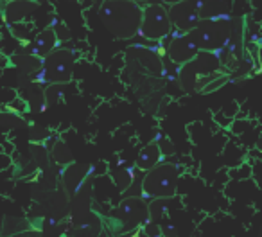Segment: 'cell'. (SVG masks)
Returning <instances> with one entry per match:
<instances>
[{"instance_id":"1","label":"cell","mask_w":262,"mask_h":237,"mask_svg":"<svg viewBox=\"0 0 262 237\" xmlns=\"http://www.w3.org/2000/svg\"><path fill=\"white\" fill-rule=\"evenodd\" d=\"M104 27L119 40H127L139 33L142 8L135 0H104L99 9Z\"/></svg>"},{"instance_id":"2","label":"cell","mask_w":262,"mask_h":237,"mask_svg":"<svg viewBox=\"0 0 262 237\" xmlns=\"http://www.w3.org/2000/svg\"><path fill=\"white\" fill-rule=\"evenodd\" d=\"M146 178L142 182L144 200L157 198V200H167L174 196L176 182L180 176V167L174 164H157L146 171Z\"/></svg>"},{"instance_id":"3","label":"cell","mask_w":262,"mask_h":237,"mask_svg":"<svg viewBox=\"0 0 262 237\" xmlns=\"http://www.w3.org/2000/svg\"><path fill=\"white\" fill-rule=\"evenodd\" d=\"M187 36L196 44L200 51L217 52L219 47L228 41L230 24L226 20H219V16L208 18L207 22H198L190 31H187Z\"/></svg>"},{"instance_id":"4","label":"cell","mask_w":262,"mask_h":237,"mask_svg":"<svg viewBox=\"0 0 262 237\" xmlns=\"http://www.w3.org/2000/svg\"><path fill=\"white\" fill-rule=\"evenodd\" d=\"M171 20L165 6L153 4L142 8V18H140L139 34L146 40L151 41H162L167 34H171Z\"/></svg>"},{"instance_id":"5","label":"cell","mask_w":262,"mask_h":237,"mask_svg":"<svg viewBox=\"0 0 262 237\" xmlns=\"http://www.w3.org/2000/svg\"><path fill=\"white\" fill-rule=\"evenodd\" d=\"M72 65L74 52L69 49H54L41 59V69L51 83H67L72 76Z\"/></svg>"},{"instance_id":"6","label":"cell","mask_w":262,"mask_h":237,"mask_svg":"<svg viewBox=\"0 0 262 237\" xmlns=\"http://www.w3.org/2000/svg\"><path fill=\"white\" fill-rule=\"evenodd\" d=\"M167 13L171 26H174L176 29L183 31V33L190 31L201 20L200 11L190 0H180L176 4H171V9Z\"/></svg>"},{"instance_id":"7","label":"cell","mask_w":262,"mask_h":237,"mask_svg":"<svg viewBox=\"0 0 262 237\" xmlns=\"http://www.w3.org/2000/svg\"><path fill=\"white\" fill-rule=\"evenodd\" d=\"M115 216L120 218V221H122L124 225L139 226V225H144V221H147L149 210H147V205L144 203L142 200H139V198H129V200L120 203V207L115 210Z\"/></svg>"},{"instance_id":"8","label":"cell","mask_w":262,"mask_h":237,"mask_svg":"<svg viewBox=\"0 0 262 237\" xmlns=\"http://www.w3.org/2000/svg\"><path fill=\"white\" fill-rule=\"evenodd\" d=\"M167 52H169V58L174 63H178V65H187L190 59L196 58L200 49L196 47V44H194L185 33V34H182V36H172L171 44H169V47H167Z\"/></svg>"},{"instance_id":"9","label":"cell","mask_w":262,"mask_h":237,"mask_svg":"<svg viewBox=\"0 0 262 237\" xmlns=\"http://www.w3.org/2000/svg\"><path fill=\"white\" fill-rule=\"evenodd\" d=\"M36 0H11L4 8V22H24L36 9Z\"/></svg>"},{"instance_id":"10","label":"cell","mask_w":262,"mask_h":237,"mask_svg":"<svg viewBox=\"0 0 262 237\" xmlns=\"http://www.w3.org/2000/svg\"><path fill=\"white\" fill-rule=\"evenodd\" d=\"M59 45V38H58V33L51 27L43 29L41 33L36 34V40H34V45H33V52L31 54L38 56V58L43 59L47 54H51L56 47Z\"/></svg>"},{"instance_id":"11","label":"cell","mask_w":262,"mask_h":237,"mask_svg":"<svg viewBox=\"0 0 262 237\" xmlns=\"http://www.w3.org/2000/svg\"><path fill=\"white\" fill-rule=\"evenodd\" d=\"M162 157H164V155H162L158 144L151 142V144H147L142 151H140L139 160H137V167H139L140 171H149L151 167H155L157 164H160Z\"/></svg>"},{"instance_id":"12","label":"cell","mask_w":262,"mask_h":237,"mask_svg":"<svg viewBox=\"0 0 262 237\" xmlns=\"http://www.w3.org/2000/svg\"><path fill=\"white\" fill-rule=\"evenodd\" d=\"M15 65L20 67V69L27 70V72H36L41 67V58L34 54H27V56H16L15 58Z\"/></svg>"},{"instance_id":"13","label":"cell","mask_w":262,"mask_h":237,"mask_svg":"<svg viewBox=\"0 0 262 237\" xmlns=\"http://www.w3.org/2000/svg\"><path fill=\"white\" fill-rule=\"evenodd\" d=\"M6 110H8V112H11V113H22V112H26V110H27V106H26V102H24V101H15V102H11V104L6 106Z\"/></svg>"},{"instance_id":"14","label":"cell","mask_w":262,"mask_h":237,"mask_svg":"<svg viewBox=\"0 0 262 237\" xmlns=\"http://www.w3.org/2000/svg\"><path fill=\"white\" fill-rule=\"evenodd\" d=\"M164 4H167V6H171V4H176V2H180V0H162Z\"/></svg>"},{"instance_id":"15","label":"cell","mask_w":262,"mask_h":237,"mask_svg":"<svg viewBox=\"0 0 262 237\" xmlns=\"http://www.w3.org/2000/svg\"><path fill=\"white\" fill-rule=\"evenodd\" d=\"M135 2H146V0H135Z\"/></svg>"}]
</instances>
